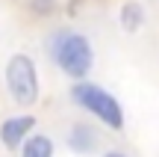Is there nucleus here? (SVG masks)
<instances>
[{"label":"nucleus","mask_w":159,"mask_h":157,"mask_svg":"<svg viewBox=\"0 0 159 157\" xmlns=\"http://www.w3.org/2000/svg\"><path fill=\"white\" fill-rule=\"evenodd\" d=\"M74 101L80 107H85L91 116H97L106 128H112V130L124 128V110H121V104L106 89L94 86V83H77L74 86Z\"/></svg>","instance_id":"nucleus-1"},{"label":"nucleus","mask_w":159,"mask_h":157,"mask_svg":"<svg viewBox=\"0 0 159 157\" xmlns=\"http://www.w3.org/2000/svg\"><path fill=\"white\" fill-rule=\"evenodd\" d=\"M56 62H59V68H62L68 77L83 80V77L91 71V62H94V51H91L89 39L80 36V33H65V36H59Z\"/></svg>","instance_id":"nucleus-2"},{"label":"nucleus","mask_w":159,"mask_h":157,"mask_svg":"<svg viewBox=\"0 0 159 157\" xmlns=\"http://www.w3.org/2000/svg\"><path fill=\"white\" fill-rule=\"evenodd\" d=\"M6 86H9L12 98L21 107L35 104L39 98V77H35V62L27 53H15L6 65Z\"/></svg>","instance_id":"nucleus-3"},{"label":"nucleus","mask_w":159,"mask_h":157,"mask_svg":"<svg viewBox=\"0 0 159 157\" xmlns=\"http://www.w3.org/2000/svg\"><path fill=\"white\" fill-rule=\"evenodd\" d=\"M35 119L33 116H15V119H6L3 128H0V140L9 151H15L21 142H27V134L33 130Z\"/></svg>","instance_id":"nucleus-4"},{"label":"nucleus","mask_w":159,"mask_h":157,"mask_svg":"<svg viewBox=\"0 0 159 157\" xmlns=\"http://www.w3.org/2000/svg\"><path fill=\"white\" fill-rule=\"evenodd\" d=\"M144 21H148V15H144V6H142V3L130 0V3L121 6V27H124L127 33H136V30H142Z\"/></svg>","instance_id":"nucleus-5"},{"label":"nucleus","mask_w":159,"mask_h":157,"mask_svg":"<svg viewBox=\"0 0 159 157\" xmlns=\"http://www.w3.org/2000/svg\"><path fill=\"white\" fill-rule=\"evenodd\" d=\"M71 148L80 154H89L97 148V134L89 128V125H74V130H71Z\"/></svg>","instance_id":"nucleus-6"},{"label":"nucleus","mask_w":159,"mask_h":157,"mask_svg":"<svg viewBox=\"0 0 159 157\" xmlns=\"http://www.w3.org/2000/svg\"><path fill=\"white\" fill-rule=\"evenodd\" d=\"M21 157H53V140L44 134L27 136V142L21 148Z\"/></svg>","instance_id":"nucleus-7"},{"label":"nucleus","mask_w":159,"mask_h":157,"mask_svg":"<svg viewBox=\"0 0 159 157\" xmlns=\"http://www.w3.org/2000/svg\"><path fill=\"white\" fill-rule=\"evenodd\" d=\"M103 157H127V154H124V151H106Z\"/></svg>","instance_id":"nucleus-8"}]
</instances>
